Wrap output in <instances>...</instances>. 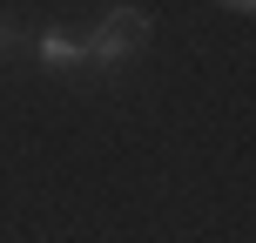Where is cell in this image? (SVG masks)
Listing matches in <instances>:
<instances>
[{
    "instance_id": "obj_3",
    "label": "cell",
    "mask_w": 256,
    "mask_h": 243,
    "mask_svg": "<svg viewBox=\"0 0 256 243\" xmlns=\"http://www.w3.org/2000/svg\"><path fill=\"white\" fill-rule=\"evenodd\" d=\"M14 41H20V34H14V21H0V54H7Z\"/></svg>"
},
{
    "instance_id": "obj_4",
    "label": "cell",
    "mask_w": 256,
    "mask_h": 243,
    "mask_svg": "<svg viewBox=\"0 0 256 243\" xmlns=\"http://www.w3.org/2000/svg\"><path fill=\"white\" fill-rule=\"evenodd\" d=\"M222 7H236V14H250V7H256V0H222Z\"/></svg>"
},
{
    "instance_id": "obj_1",
    "label": "cell",
    "mask_w": 256,
    "mask_h": 243,
    "mask_svg": "<svg viewBox=\"0 0 256 243\" xmlns=\"http://www.w3.org/2000/svg\"><path fill=\"white\" fill-rule=\"evenodd\" d=\"M148 34H155V21H148L142 7H108L102 21H94V34H81V48H88V61L115 68V61H128Z\"/></svg>"
},
{
    "instance_id": "obj_2",
    "label": "cell",
    "mask_w": 256,
    "mask_h": 243,
    "mask_svg": "<svg viewBox=\"0 0 256 243\" xmlns=\"http://www.w3.org/2000/svg\"><path fill=\"white\" fill-rule=\"evenodd\" d=\"M34 54L48 68H74V61H88V48H81V34H68V27H48V34L34 41Z\"/></svg>"
}]
</instances>
